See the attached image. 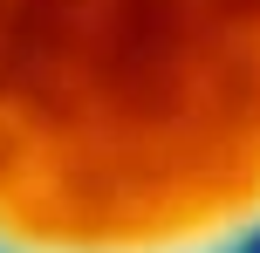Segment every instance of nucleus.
Listing matches in <instances>:
<instances>
[{"mask_svg": "<svg viewBox=\"0 0 260 253\" xmlns=\"http://www.w3.org/2000/svg\"><path fill=\"white\" fill-rule=\"evenodd\" d=\"M253 233L260 0H0V253Z\"/></svg>", "mask_w": 260, "mask_h": 253, "instance_id": "obj_1", "label": "nucleus"}]
</instances>
